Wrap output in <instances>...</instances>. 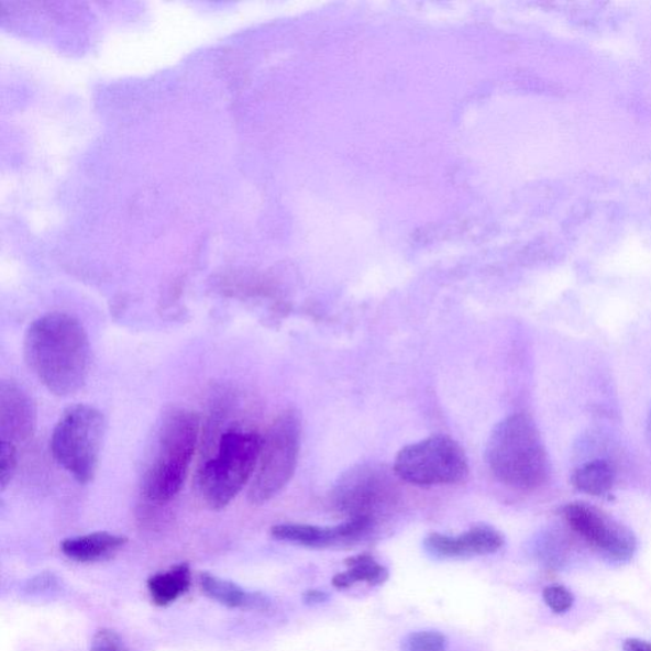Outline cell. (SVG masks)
<instances>
[{
  "label": "cell",
  "mask_w": 651,
  "mask_h": 651,
  "mask_svg": "<svg viewBox=\"0 0 651 651\" xmlns=\"http://www.w3.org/2000/svg\"><path fill=\"white\" fill-rule=\"evenodd\" d=\"M24 357L41 384L56 396L78 393L91 368V346L84 324L60 312L45 315L30 324Z\"/></svg>",
  "instance_id": "obj_1"
},
{
  "label": "cell",
  "mask_w": 651,
  "mask_h": 651,
  "mask_svg": "<svg viewBox=\"0 0 651 651\" xmlns=\"http://www.w3.org/2000/svg\"><path fill=\"white\" fill-rule=\"evenodd\" d=\"M486 461L499 483L520 492L537 490L550 476L549 455L540 431L525 413L510 415L494 428Z\"/></svg>",
  "instance_id": "obj_2"
},
{
  "label": "cell",
  "mask_w": 651,
  "mask_h": 651,
  "mask_svg": "<svg viewBox=\"0 0 651 651\" xmlns=\"http://www.w3.org/2000/svg\"><path fill=\"white\" fill-rule=\"evenodd\" d=\"M197 413L174 410L161 422L153 451L143 474L146 499L165 504L181 492L199 441Z\"/></svg>",
  "instance_id": "obj_3"
},
{
  "label": "cell",
  "mask_w": 651,
  "mask_h": 651,
  "mask_svg": "<svg viewBox=\"0 0 651 651\" xmlns=\"http://www.w3.org/2000/svg\"><path fill=\"white\" fill-rule=\"evenodd\" d=\"M263 437L255 431L227 430L219 439L214 457L198 472L199 494L207 506L222 510L255 474Z\"/></svg>",
  "instance_id": "obj_4"
},
{
  "label": "cell",
  "mask_w": 651,
  "mask_h": 651,
  "mask_svg": "<svg viewBox=\"0 0 651 651\" xmlns=\"http://www.w3.org/2000/svg\"><path fill=\"white\" fill-rule=\"evenodd\" d=\"M104 431L103 415L89 405L69 407L53 431L55 461L81 485L91 483L96 475Z\"/></svg>",
  "instance_id": "obj_5"
},
{
  "label": "cell",
  "mask_w": 651,
  "mask_h": 651,
  "mask_svg": "<svg viewBox=\"0 0 651 651\" xmlns=\"http://www.w3.org/2000/svg\"><path fill=\"white\" fill-rule=\"evenodd\" d=\"M299 415L287 410L273 421L263 437L257 466L249 490V500L262 506L283 492L295 475L300 451Z\"/></svg>",
  "instance_id": "obj_6"
},
{
  "label": "cell",
  "mask_w": 651,
  "mask_h": 651,
  "mask_svg": "<svg viewBox=\"0 0 651 651\" xmlns=\"http://www.w3.org/2000/svg\"><path fill=\"white\" fill-rule=\"evenodd\" d=\"M395 475L415 486L453 485L468 476L462 446L445 435H434L402 448L396 455Z\"/></svg>",
  "instance_id": "obj_7"
},
{
  "label": "cell",
  "mask_w": 651,
  "mask_h": 651,
  "mask_svg": "<svg viewBox=\"0 0 651 651\" xmlns=\"http://www.w3.org/2000/svg\"><path fill=\"white\" fill-rule=\"evenodd\" d=\"M396 485L385 468L360 465L340 477L332 492V503L349 519L366 518L374 522L379 512L395 500Z\"/></svg>",
  "instance_id": "obj_8"
},
{
  "label": "cell",
  "mask_w": 651,
  "mask_h": 651,
  "mask_svg": "<svg viewBox=\"0 0 651 651\" xmlns=\"http://www.w3.org/2000/svg\"><path fill=\"white\" fill-rule=\"evenodd\" d=\"M563 516L575 533L610 561L625 563L637 551V539L629 528L588 504H567Z\"/></svg>",
  "instance_id": "obj_9"
},
{
  "label": "cell",
  "mask_w": 651,
  "mask_h": 651,
  "mask_svg": "<svg viewBox=\"0 0 651 651\" xmlns=\"http://www.w3.org/2000/svg\"><path fill=\"white\" fill-rule=\"evenodd\" d=\"M374 522L366 518H352L335 527L308 525H278L272 528L274 539L309 549H323L352 542L368 533Z\"/></svg>",
  "instance_id": "obj_10"
},
{
  "label": "cell",
  "mask_w": 651,
  "mask_h": 651,
  "mask_svg": "<svg viewBox=\"0 0 651 651\" xmlns=\"http://www.w3.org/2000/svg\"><path fill=\"white\" fill-rule=\"evenodd\" d=\"M36 407L30 395L13 380L0 385V442L18 446L34 435Z\"/></svg>",
  "instance_id": "obj_11"
},
{
  "label": "cell",
  "mask_w": 651,
  "mask_h": 651,
  "mask_svg": "<svg viewBox=\"0 0 651 651\" xmlns=\"http://www.w3.org/2000/svg\"><path fill=\"white\" fill-rule=\"evenodd\" d=\"M504 537L496 529L487 526L471 528L457 537L433 533L427 537L424 548L435 559H467L490 555L499 551Z\"/></svg>",
  "instance_id": "obj_12"
},
{
  "label": "cell",
  "mask_w": 651,
  "mask_h": 651,
  "mask_svg": "<svg viewBox=\"0 0 651 651\" xmlns=\"http://www.w3.org/2000/svg\"><path fill=\"white\" fill-rule=\"evenodd\" d=\"M125 537L109 532H96L86 536L73 537L62 543L65 556L78 561V563H95L108 559L124 548Z\"/></svg>",
  "instance_id": "obj_13"
},
{
  "label": "cell",
  "mask_w": 651,
  "mask_h": 651,
  "mask_svg": "<svg viewBox=\"0 0 651 651\" xmlns=\"http://www.w3.org/2000/svg\"><path fill=\"white\" fill-rule=\"evenodd\" d=\"M190 585V567L187 564H180L168 570L167 573L153 575L148 581V591L154 604L166 607L189 591Z\"/></svg>",
  "instance_id": "obj_14"
},
{
  "label": "cell",
  "mask_w": 651,
  "mask_h": 651,
  "mask_svg": "<svg viewBox=\"0 0 651 651\" xmlns=\"http://www.w3.org/2000/svg\"><path fill=\"white\" fill-rule=\"evenodd\" d=\"M200 587L203 594L210 599L218 602L225 607H262L265 606L263 597L252 596L244 592L240 585L222 580L216 575L201 574Z\"/></svg>",
  "instance_id": "obj_15"
},
{
  "label": "cell",
  "mask_w": 651,
  "mask_h": 651,
  "mask_svg": "<svg viewBox=\"0 0 651 651\" xmlns=\"http://www.w3.org/2000/svg\"><path fill=\"white\" fill-rule=\"evenodd\" d=\"M616 472L606 460H596L584 463L572 477L577 490L592 496H604L614 487Z\"/></svg>",
  "instance_id": "obj_16"
},
{
  "label": "cell",
  "mask_w": 651,
  "mask_h": 651,
  "mask_svg": "<svg viewBox=\"0 0 651 651\" xmlns=\"http://www.w3.org/2000/svg\"><path fill=\"white\" fill-rule=\"evenodd\" d=\"M347 572L340 573L332 580L333 587L347 589L354 584L365 582L371 585L384 584L388 572L369 555H357L346 560Z\"/></svg>",
  "instance_id": "obj_17"
},
{
  "label": "cell",
  "mask_w": 651,
  "mask_h": 651,
  "mask_svg": "<svg viewBox=\"0 0 651 651\" xmlns=\"http://www.w3.org/2000/svg\"><path fill=\"white\" fill-rule=\"evenodd\" d=\"M401 651H448V640L438 631L412 632L402 640Z\"/></svg>",
  "instance_id": "obj_18"
},
{
  "label": "cell",
  "mask_w": 651,
  "mask_h": 651,
  "mask_svg": "<svg viewBox=\"0 0 651 651\" xmlns=\"http://www.w3.org/2000/svg\"><path fill=\"white\" fill-rule=\"evenodd\" d=\"M18 446L0 442V488H2V492L11 484L15 468H18Z\"/></svg>",
  "instance_id": "obj_19"
},
{
  "label": "cell",
  "mask_w": 651,
  "mask_h": 651,
  "mask_svg": "<svg viewBox=\"0 0 651 651\" xmlns=\"http://www.w3.org/2000/svg\"><path fill=\"white\" fill-rule=\"evenodd\" d=\"M544 604L555 614H565L574 605L573 593L563 585H550L543 591Z\"/></svg>",
  "instance_id": "obj_20"
},
{
  "label": "cell",
  "mask_w": 651,
  "mask_h": 651,
  "mask_svg": "<svg viewBox=\"0 0 651 651\" xmlns=\"http://www.w3.org/2000/svg\"><path fill=\"white\" fill-rule=\"evenodd\" d=\"M92 651H128L117 632L100 630L95 635Z\"/></svg>",
  "instance_id": "obj_21"
},
{
  "label": "cell",
  "mask_w": 651,
  "mask_h": 651,
  "mask_svg": "<svg viewBox=\"0 0 651 651\" xmlns=\"http://www.w3.org/2000/svg\"><path fill=\"white\" fill-rule=\"evenodd\" d=\"M304 599L306 605L317 606L324 604V602L329 599V594L317 589L308 591L305 594Z\"/></svg>",
  "instance_id": "obj_22"
},
{
  "label": "cell",
  "mask_w": 651,
  "mask_h": 651,
  "mask_svg": "<svg viewBox=\"0 0 651 651\" xmlns=\"http://www.w3.org/2000/svg\"><path fill=\"white\" fill-rule=\"evenodd\" d=\"M624 651H651V644L646 640L629 639L624 642Z\"/></svg>",
  "instance_id": "obj_23"
}]
</instances>
